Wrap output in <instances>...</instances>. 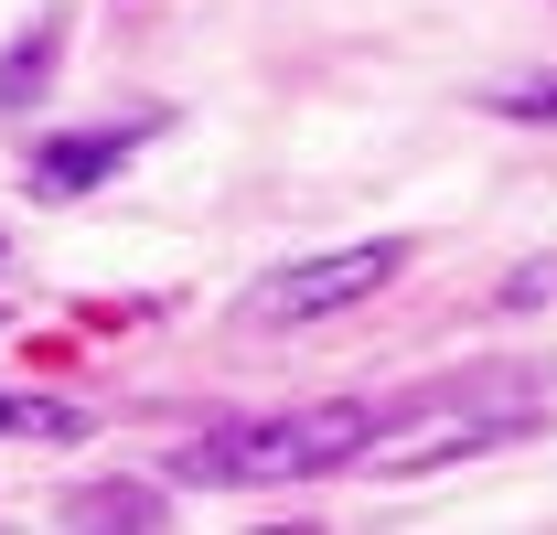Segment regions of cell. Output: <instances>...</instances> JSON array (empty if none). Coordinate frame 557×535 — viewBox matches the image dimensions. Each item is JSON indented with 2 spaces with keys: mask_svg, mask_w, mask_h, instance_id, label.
<instances>
[{
  "mask_svg": "<svg viewBox=\"0 0 557 535\" xmlns=\"http://www.w3.org/2000/svg\"><path fill=\"white\" fill-rule=\"evenodd\" d=\"M547 289H557V258H536V268H515V278H504V300H515V311H536Z\"/></svg>",
  "mask_w": 557,
  "mask_h": 535,
  "instance_id": "8992f818",
  "label": "cell"
},
{
  "mask_svg": "<svg viewBox=\"0 0 557 535\" xmlns=\"http://www.w3.org/2000/svg\"><path fill=\"white\" fill-rule=\"evenodd\" d=\"M515 119H557V86H525V97H504Z\"/></svg>",
  "mask_w": 557,
  "mask_h": 535,
  "instance_id": "52a82bcc",
  "label": "cell"
},
{
  "mask_svg": "<svg viewBox=\"0 0 557 535\" xmlns=\"http://www.w3.org/2000/svg\"><path fill=\"white\" fill-rule=\"evenodd\" d=\"M150 129H86V139H54V150H33V194H86L97 172H119Z\"/></svg>",
  "mask_w": 557,
  "mask_h": 535,
  "instance_id": "3957f363",
  "label": "cell"
},
{
  "mask_svg": "<svg viewBox=\"0 0 557 535\" xmlns=\"http://www.w3.org/2000/svg\"><path fill=\"white\" fill-rule=\"evenodd\" d=\"M44 75H54V33H33V43H22V54L0 65V108H11L22 86H44Z\"/></svg>",
  "mask_w": 557,
  "mask_h": 535,
  "instance_id": "5b68a950",
  "label": "cell"
},
{
  "mask_svg": "<svg viewBox=\"0 0 557 535\" xmlns=\"http://www.w3.org/2000/svg\"><path fill=\"white\" fill-rule=\"evenodd\" d=\"M408 268V247H333V258H289V268H269L258 289H247V311L258 322H322V311H344V300H375L386 278Z\"/></svg>",
  "mask_w": 557,
  "mask_h": 535,
  "instance_id": "7a4b0ae2",
  "label": "cell"
},
{
  "mask_svg": "<svg viewBox=\"0 0 557 535\" xmlns=\"http://www.w3.org/2000/svg\"><path fill=\"white\" fill-rule=\"evenodd\" d=\"M375 439V407H300V418H258V428H225L194 450V482H311V471H344Z\"/></svg>",
  "mask_w": 557,
  "mask_h": 535,
  "instance_id": "6da1fadb",
  "label": "cell"
},
{
  "mask_svg": "<svg viewBox=\"0 0 557 535\" xmlns=\"http://www.w3.org/2000/svg\"><path fill=\"white\" fill-rule=\"evenodd\" d=\"M86 418L65 397H0V439H75Z\"/></svg>",
  "mask_w": 557,
  "mask_h": 535,
  "instance_id": "277c9868",
  "label": "cell"
}]
</instances>
